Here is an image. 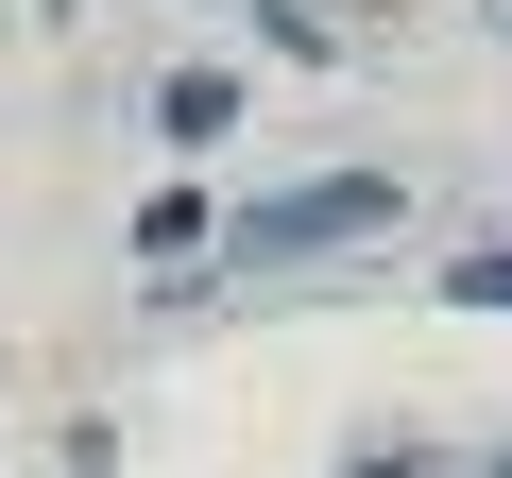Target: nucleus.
<instances>
[{"instance_id": "obj_1", "label": "nucleus", "mask_w": 512, "mask_h": 478, "mask_svg": "<svg viewBox=\"0 0 512 478\" xmlns=\"http://www.w3.org/2000/svg\"><path fill=\"white\" fill-rule=\"evenodd\" d=\"M393 222V171H325V188H274L239 222V257H325V239H376Z\"/></svg>"}, {"instance_id": "obj_2", "label": "nucleus", "mask_w": 512, "mask_h": 478, "mask_svg": "<svg viewBox=\"0 0 512 478\" xmlns=\"http://www.w3.org/2000/svg\"><path fill=\"white\" fill-rule=\"evenodd\" d=\"M222 120H239V86H222V69H188V86H154V137H188V154H205Z\"/></svg>"}, {"instance_id": "obj_3", "label": "nucleus", "mask_w": 512, "mask_h": 478, "mask_svg": "<svg viewBox=\"0 0 512 478\" xmlns=\"http://www.w3.org/2000/svg\"><path fill=\"white\" fill-rule=\"evenodd\" d=\"M461 291H478V308H512V257H461Z\"/></svg>"}, {"instance_id": "obj_4", "label": "nucleus", "mask_w": 512, "mask_h": 478, "mask_svg": "<svg viewBox=\"0 0 512 478\" xmlns=\"http://www.w3.org/2000/svg\"><path fill=\"white\" fill-rule=\"evenodd\" d=\"M495 478H512V461H495Z\"/></svg>"}]
</instances>
